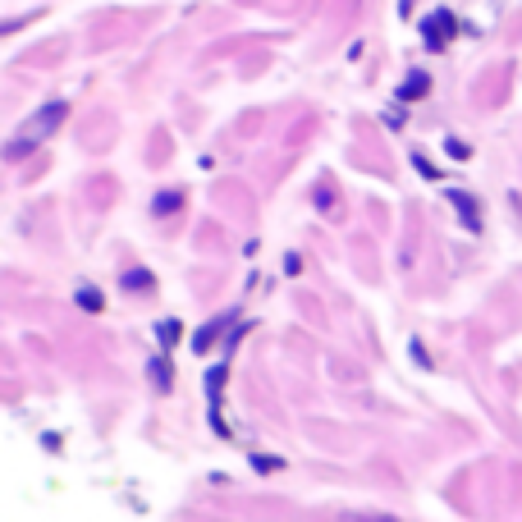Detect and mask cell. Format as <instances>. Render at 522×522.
Returning <instances> with one entry per match:
<instances>
[{
    "mask_svg": "<svg viewBox=\"0 0 522 522\" xmlns=\"http://www.w3.org/2000/svg\"><path fill=\"white\" fill-rule=\"evenodd\" d=\"M65 115H69V106H65V101H51V106H46L42 115H37V120H33V124H23V129H19L23 138H14L10 147H5V156H23V152H28V147H37V142H42L46 133L55 129V124L65 120Z\"/></svg>",
    "mask_w": 522,
    "mask_h": 522,
    "instance_id": "6da1fadb",
    "label": "cell"
},
{
    "mask_svg": "<svg viewBox=\"0 0 522 522\" xmlns=\"http://www.w3.org/2000/svg\"><path fill=\"white\" fill-rule=\"evenodd\" d=\"M422 33H426V46H431V51H445L449 37L458 33V23H454V14H449V10H435L431 19H426Z\"/></svg>",
    "mask_w": 522,
    "mask_h": 522,
    "instance_id": "7a4b0ae2",
    "label": "cell"
},
{
    "mask_svg": "<svg viewBox=\"0 0 522 522\" xmlns=\"http://www.w3.org/2000/svg\"><path fill=\"white\" fill-rule=\"evenodd\" d=\"M426 87H431V78H426V74H408V83H403V92H399V97H403V101H417V97L426 92Z\"/></svg>",
    "mask_w": 522,
    "mask_h": 522,
    "instance_id": "3957f363",
    "label": "cell"
},
{
    "mask_svg": "<svg viewBox=\"0 0 522 522\" xmlns=\"http://www.w3.org/2000/svg\"><path fill=\"white\" fill-rule=\"evenodd\" d=\"M454 207L463 211V220H468L472 229H477V211H472V197H463V193H454Z\"/></svg>",
    "mask_w": 522,
    "mask_h": 522,
    "instance_id": "277c9868",
    "label": "cell"
}]
</instances>
